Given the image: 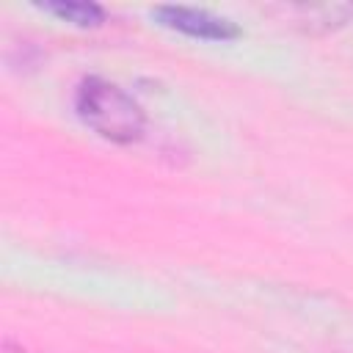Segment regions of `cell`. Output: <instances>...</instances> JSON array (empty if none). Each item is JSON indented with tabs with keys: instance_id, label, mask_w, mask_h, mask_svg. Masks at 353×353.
<instances>
[{
	"instance_id": "6da1fadb",
	"label": "cell",
	"mask_w": 353,
	"mask_h": 353,
	"mask_svg": "<svg viewBox=\"0 0 353 353\" xmlns=\"http://www.w3.org/2000/svg\"><path fill=\"white\" fill-rule=\"evenodd\" d=\"M77 116L113 143H132L146 127L143 108L116 83L105 77H83L74 88Z\"/></svg>"
},
{
	"instance_id": "7a4b0ae2",
	"label": "cell",
	"mask_w": 353,
	"mask_h": 353,
	"mask_svg": "<svg viewBox=\"0 0 353 353\" xmlns=\"http://www.w3.org/2000/svg\"><path fill=\"white\" fill-rule=\"evenodd\" d=\"M160 17L163 25L168 28H176L188 36H196V39H215V41H223V39H234L240 33V28L218 14H210L204 8H190V6H160L154 11Z\"/></svg>"
},
{
	"instance_id": "277c9868",
	"label": "cell",
	"mask_w": 353,
	"mask_h": 353,
	"mask_svg": "<svg viewBox=\"0 0 353 353\" xmlns=\"http://www.w3.org/2000/svg\"><path fill=\"white\" fill-rule=\"evenodd\" d=\"M0 353H39V350H30V347L14 345L11 339H3V347H0Z\"/></svg>"
},
{
	"instance_id": "3957f363",
	"label": "cell",
	"mask_w": 353,
	"mask_h": 353,
	"mask_svg": "<svg viewBox=\"0 0 353 353\" xmlns=\"http://www.w3.org/2000/svg\"><path fill=\"white\" fill-rule=\"evenodd\" d=\"M41 6L74 25H99L105 19V8L97 3H88V0H50Z\"/></svg>"
}]
</instances>
